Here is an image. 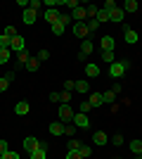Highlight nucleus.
<instances>
[{
  "label": "nucleus",
  "mask_w": 142,
  "mask_h": 159,
  "mask_svg": "<svg viewBox=\"0 0 142 159\" xmlns=\"http://www.w3.org/2000/svg\"><path fill=\"white\" fill-rule=\"evenodd\" d=\"M128 66H130V62H128V60L114 62V64H109V76H111V79H121L123 74L128 71Z\"/></svg>",
  "instance_id": "f257e3e1"
},
{
  "label": "nucleus",
  "mask_w": 142,
  "mask_h": 159,
  "mask_svg": "<svg viewBox=\"0 0 142 159\" xmlns=\"http://www.w3.org/2000/svg\"><path fill=\"white\" fill-rule=\"evenodd\" d=\"M74 107L71 105H59V109H57V116H59V121H64V124H67V121H71L74 119Z\"/></svg>",
  "instance_id": "f03ea898"
},
{
  "label": "nucleus",
  "mask_w": 142,
  "mask_h": 159,
  "mask_svg": "<svg viewBox=\"0 0 142 159\" xmlns=\"http://www.w3.org/2000/svg\"><path fill=\"white\" fill-rule=\"evenodd\" d=\"M74 36H76V38H81V40H85V38L90 36L88 26H85V21H76V24H74Z\"/></svg>",
  "instance_id": "7ed1b4c3"
},
{
  "label": "nucleus",
  "mask_w": 142,
  "mask_h": 159,
  "mask_svg": "<svg viewBox=\"0 0 142 159\" xmlns=\"http://www.w3.org/2000/svg\"><path fill=\"white\" fill-rule=\"evenodd\" d=\"M10 50H12V52H24V50H26V40H24V36H14L12 43H10Z\"/></svg>",
  "instance_id": "20e7f679"
},
{
  "label": "nucleus",
  "mask_w": 142,
  "mask_h": 159,
  "mask_svg": "<svg viewBox=\"0 0 142 159\" xmlns=\"http://www.w3.org/2000/svg\"><path fill=\"white\" fill-rule=\"evenodd\" d=\"M71 121H74V126H76V128H88V126H90V119H88V114H81V112H76V114H74V119H71Z\"/></svg>",
  "instance_id": "39448f33"
},
{
  "label": "nucleus",
  "mask_w": 142,
  "mask_h": 159,
  "mask_svg": "<svg viewBox=\"0 0 142 159\" xmlns=\"http://www.w3.org/2000/svg\"><path fill=\"white\" fill-rule=\"evenodd\" d=\"M21 19H24V24L33 26L36 19H38V12H36V10H31V7H26V10H24V14H21Z\"/></svg>",
  "instance_id": "423d86ee"
},
{
  "label": "nucleus",
  "mask_w": 142,
  "mask_h": 159,
  "mask_svg": "<svg viewBox=\"0 0 142 159\" xmlns=\"http://www.w3.org/2000/svg\"><path fill=\"white\" fill-rule=\"evenodd\" d=\"M38 143H41L38 138L28 135V138H24V143H21V145H24V150H26V152L31 154V152H36V150H38Z\"/></svg>",
  "instance_id": "0eeeda50"
},
{
  "label": "nucleus",
  "mask_w": 142,
  "mask_h": 159,
  "mask_svg": "<svg viewBox=\"0 0 142 159\" xmlns=\"http://www.w3.org/2000/svg\"><path fill=\"white\" fill-rule=\"evenodd\" d=\"M93 143L102 147V145H107V143H109V135H107L104 131H95V133H93Z\"/></svg>",
  "instance_id": "6e6552de"
},
{
  "label": "nucleus",
  "mask_w": 142,
  "mask_h": 159,
  "mask_svg": "<svg viewBox=\"0 0 142 159\" xmlns=\"http://www.w3.org/2000/svg\"><path fill=\"white\" fill-rule=\"evenodd\" d=\"M45 21L50 26H54V24L59 21V10H45Z\"/></svg>",
  "instance_id": "1a4fd4ad"
},
{
  "label": "nucleus",
  "mask_w": 142,
  "mask_h": 159,
  "mask_svg": "<svg viewBox=\"0 0 142 159\" xmlns=\"http://www.w3.org/2000/svg\"><path fill=\"white\" fill-rule=\"evenodd\" d=\"M28 109H31V105H28L26 100H24V102H17V105H14V114H17V116H26V114H28Z\"/></svg>",
  "instance_id": "9d476101"
},
{
  "label": "nucleus",
  "mask_w": 142,
  "mask_h": 159,
  "mask_svg": "<svg viewBox=\"0 0 142 159\" xmlns=\"http://www.w3.org/2000/svg\"><path fill=\"white\" fill-rule=\"evenodd\" d=\"M123 17H126V12H123V7H114L111 12H109V21H123Z\"/></svg>",
  "instance_id": "9b49d317"
},
{
  "label": "nucleus",
  "mask_w": 142,
  "mask_h": 159,
  "mask_svg": "<svg viewBox=\"0 0 142 159\" xmlns=\"http://www.w3.org/2000/svg\"><path fill=\"white\" fill-rule=\"evenodd\" d=\"M100 45H102V50H109V52H114V45H116V40L111 38V36H102Z\"/></svg>",
  "instance_id": "f8f14e48"
},
{
  "label": "nucleus",
  "mask_w": 142,
  "mask_h": 159,
  "mask_svg": "<svg viewBox=\"0 0 142 159\" xmlns=\"http://www.w3.org/2000/svg\"><path fill=\"white\" fill-rule=\"evenodd\" d=\"M71 19H74V21H85V19H88V14H85V7H76L74 12H71Z\"/></svg>",
  "instance_id": "ddd939ff"
},
{
  "label": "nucleus",
  "mask_w": 142,
  "mask_h": 159,
  "mask_svg": "<svg viewBox=\"0 0 142 159\" xmlns=\"http://www.w3.org/2000/svg\"><path fill=\"white\" fill-rule=\"evenodd\" d=\"M50 133L52 135H64V121H52L50 124Z\"/></svg>",
  "instance_id": "4468645a"
},
{
  "label": "nucleus",
  "mask_w": 142,
  "mask_h": 159,
  "mask_svg": "<svg viewBox=\"0 0 142 159\" xmlns=\"http://www.w3.org/2000/svg\"><path fill=\"white\" fill-rule=\"evenodd\" d=\"M85 76H88V79H97V76H100V66L97 64H85Z\"/></svg>",
  "instance_id": "2eb2a0df"
},
{
  "label": "nucleus",
  "mask_w": 142,
  "mask_h": 159,
  "mask_svg": "<svg viewBox=\"0 0 142 159\" xmlns=\"http://www.w3.org/2000/svg\"><path fill=\"white\" fill-rule=\"evenodd\" d=\"M123 38H126V43H130V45H135L140 36H137V33L133 31V29H126V33H123Z\"/></svg>",
  "instance_id": "dca6fc26"
},
{
  "label": "nucleus",
  "mask_w": 142,
  "mask_h": 159,
  "mask_svg": "<svg viewBox=\"0 0 142 159\" xmlns=\"http://www.w3.org/2000/svg\"><path fill=\"white\" fill-rule=\"evenodd\" d=\"M74 90H76V93H88V90H90V83L85 79H81V81H76Z\"/></svg>",
  "instance_id": "f3484780"
},
{
  "label": "nucleus",
  "mask_w": 142,
  "mask_h": 159,
  "mask_svg": "<svg viewBox=\"0 0 142 159\" xmlns=\"http://www.w3.org/2000/svg\"><path fill=\"white\" fill-rule=\"evenodd\" d=\"M137 10H140V2H137V0H126L123 12H137Z\"/></svg>",
  "instance_id": "a211bd4d"
},
{
  "label": "nucleus",
  "mask_w": 142,
  "mask_h": 159,
  "mask_svg": "<svg viewBox=\"0 0 142 159\" xmlns=\"http://www.w3.org/2000/svg\"><path fill=\"white\" fill-rule=\"evenodd\" d=\"M67 147H69V152H78V150L83 147V143H81V140H76V138H69Z\"/></svg>",
  "instance_id": "6ab92c4d"
},
{
  "label": "nucleus",
  "mask_w": 142,
  "mask_h": 159,
  "mask_svg": "<svg viewBox=\"0 0 142 159\" xmlns=\"http://www.w3.org/2000/svg\"><path fill=\"white\" fill-rule=\"evenodd\" d=\"M28 60H31V55H28L26 50H24V52H17V64H14V71H17V66H19V64H26Z\"/></svg>",
  "instance_id": "aec40b11"
},
{
  "label": "nucleus",
  "mask_w": 142,
  "mask_h": 159,
  "mask_svg": "<svg viewBox=\"0 0 142 159\" xmlns=\"http://www.w3.org/2000/svg\"><path fill=\"white\" fill-rule=\"evenodd\" d=\"M93 40H90V38H85V40H81V52L83 55H90V52H93Z\"/></svg>",
  "instance_id": "412c9836"
},
{
  "label": "nucleus",
  "mask_w": 142,
  "mask_h": 159,
  "mask_svg": "<svg viewBox=\"0 0 142 159\" xmlns=\"http://www.w3.org/2000/svg\"><path fill=\"white\" fill-rule=\"evenodd\" d=\"M130 152L140 157L142 154V140H130Z\"/></svg>",
  "instance_id": "4be33fe9"
},
{
  "label": "nucleus",
  "mask_w": 142,
  "mask_h": 159,
  "mask_svg": "<svg viewBox=\"0 0 142 159\" xmlns=\"http://www.w3.org/2000/svg\"><path fill=\"white\" fill-rule=\"evenodd\" d=\"M26 71H38V66H41V62H38V57H31V60L26 62Z\"/></svg>",
  "instance_id": "5701e85b"
},
{
  "label": "nucleus",
  "mask_w": 142,
  "mask_h": 159,
  "mask_svg": "<svg viewBox=\"0 0 142 159\" xmlns=\"http://www.w3.org/2000/svg\"><path fill=\"white\" fill-rule=\"evenodd\" d=\"M104 105L102 102V93H90V107H100Z\"/></svg>",
  "instance_id": "b1692460"
},
{
  "label": "nucleus",
  "mask_w": 142,
  "mask_h": 159,
  "mask_svg": "<svg viewBox=\"0 0 142 159\" xmlns=\"http://www.w3.org/2000/svg\"><path fill=\"white\" fill-rule=\"evenodd\" d=\"M102 62H104V64H114V62H116L114 52H109V50H102Z\"/></svg>",
  "instance_id": "393cba45"
},
{
  "label": "nucleus",
  "mask_w": 142,
  "mask_h": 159,
  "mask_svg": "<svg viewBox=\"0 0 142 159\" xmlns=\"http://www.w3.org/2000/svg\"><path fill=\"white\" fill-rule=\"evenodd\" d=\"M95 19L100 21V24H104V21H109V12L104 10V7H100V10H97V17H95Z\"/></svg>",
  "instance_id": "a878e982"
},
{
  "label": "nucleus",
  "mask_w": 142,
  "mask_h": 159,
  "mask_svg": "<svg viewBox=\"0 0 142 159\" xmlns=\"http://www.w3.org/2000/svg\"><path fill=\"white\" fill-rule=\"evenodd\" d=\"M74 133H76V126L71 121H67V124H64V135H67V138H74Z\"/></svg>",
  "instance_id": "bb28decb"
},
{
  "label": "nucleus",
  "mask_w": 142,
  "mask_h": 159,
  "mask_svg": "<svg viewBox=\"0 0 142 159\" xmlns=\"http://www.w3.org/2000/svg\"><path fill=\"white\" fill-rule=\"evenodd\" d=\"M10 57H12V50H2V48H0V64H7Z\"/></svg>",
  "instance_id": "cd10ccee"
},
{
  "label": "nucleus",
  "mask_w": 142,
  "mask_h": 159,
  "mask_svg": "<svg viewBox=\"0 0 142 159\" xmlns=\"http://www.w3.org/2000/svg\"><path fill=\"white\" fill-rule=\"evenodd\" d=\"M114 100H116L114 90H104V93H102V102H114Z\"/></svg>",
  "instance_id": "c85d7f7f"
},
{
  "label": "nucleus",
  "mask_w": 142,
  "mask_h": 159,
  "mask_svg": "<svg viewBox=\"0 0 142 159\" xmlns=\"http://www.w3.org/2000/svg\"><path fill=\"white\" fill-rule=\"evenodd\" d=\"M10 43H12V38H7L5 33H0V48H2V50H10Z\"/></svg>",
  "instance_id": "c756f323"
},
{
  "label": "nucleus",
  "mask_w": 142,
  "mask_h": 159,
  "mask_svg": "<svg viewBox=\"0 0 142 159\" xmlns=\"http://www.w3.org/2000/svg\"><path fill=\"white\" fill-rule=\"evenodd\" d=\"M109 140H111V145H116V147H121V145H123V135H121V133H116V135H111Z\"/></svg>",
  "instance_id": "7c9ffc66"
},
{
  "label": "nucleus",
  "mask_w": 142,
  "mask_h": 159,
  "mask_svg": "<svg viewBox=\"0 0 142 159\" xmlns=\"http://www.w3.org/2000/svg\"><path fill=\"white\" fill-rule=\"evenodd\" d=\"M97 10H100V7H95V5L85 7V14H88V19H95V17H97Z\"/></svg>",
  "instance_id": "2f4dec72"
},
{
  "label": "nucleus",
  "mask_w": 142,
  "mask_h": 159,
  "mask_svg": "<svg viewBox=\"0 0 142 159\" xmlns=\"http://www.w3.org/2000/svg\"><path fill=\"white\" fill-rule=\"evenodd\" d=\"M2 33H5L7 38H14V36H19V33H17V29H14V26H5V29H2Z\"/></svg>",
  "instance_id": "473e14b6"
},
{
  "label": "nucleus",
  "mask_w": 142,
  "mask_h": 159,
  "mask_svg": "<svg viewBox=\"0 0 142 159\" xmlns=\"http://www.w3.org/2000/svg\"><path fill=\"white\" fill-rule=\"evenodd\" d=\"M85 26H88V31H90V33H93V31H95V29L100 26V21H97V19H88V21H85Z\"/></svg>",
  "instance_id": "72a5a7b5"
},
{
  "label": "nucleus",
  "mask_w": 142,
  "mask_h": 159,
  "mask_svg": "<svg viewBox=\"0 0 142 159\" xmlns=\"http://www.w3.org/2000/svg\"><path fill=\"white\" fill-rule=\"evenodd\" d=\"M78 154H81V159H88V157H90L93 152H90V147H88V145H83L81 150H78Z\"/></svg>",
  "instance_id": "f704fd0d"
},
{
  "label": "nucleus",
  "mask_w": 142,
  "mask_h": 159,
  "mask_svg": "<svg viewBox=\"0 0 142 159\" xmlns=\"http://www.w3.org/2000/svg\"><path fill=\"white\" fill-rule=\"evenodd\" d=\"M59 98H62V105H69V102H71V93H69V90L59 93Z\"/></svg>",
  "instance_id": "c9c22d12"
},
{
  "label": "nucleus",
  "mask_w": 142,
  "mask_h": 159,
  "mask_svg": "<svg viewBox=\"0 0 142 159\" xmlns=\"http://www.w3.org/2000/svg\"><path fill=\"white\" fill-rule=\"evenodd\" d=\"M36 57H38V62H47V60H50V52H47V50H41Z\"/></svg>",
  "instance_id": "e433bc0d"
},
{
  "label": "nucleus",
  "mask_w": 142,
  "mask_h": 159,
  "mask_svg": "<svg viewBox=\"0 0 142 159\" xmlns=\"http://www.w3.org/2000/svg\"><path fill=\"white\" fill-rule=\"evenodd\" d=\"M2 159H19V152H14V150H10V152H5V154H0Z\"/></svg>",
  "instance_id": "4c0bfd02"
},
{
  "label": "nucleus",
  "mask_w": 142,
  "mask_h": 159,
  "mask_svg": "<svg viewBox=\"0 0 142 159\" xmlns=\"http://www.w3.org/2000/svg\"><path fill=\"white\" fill-rule=\"evenodd\" d=\"M57 5H59L57 0H45V2H43V7H47V10H57Z\"/></svg>",
  "instance_id": "58836bf2"
},
{
  "label": "nucleus",
  "mask_w": 142,
  "mask_h": 159,
  "mask_svg": "<svg viewBox=\"0 0 142 159\" xmlns=\"http://www.w3.org/2000/svg\"><path fill=\"white\" fill-rule=\"evenodd\" d=\"M59 24H62V26L71 24V14H59Z\"/></svg>",
  "instance_id": "ea45409f"
},
{
  "label": "nucleus",
  "mask_w": 142,
  "mask_h": 159,
  "mask_svg": "<svg viewBox=\"0 0 142 159\" xmlns=\"http://www.w3.org/2000/svg\"><path fill=\"white\" fill-rule=\"evenodd\" d=\"M90 109H93V107H90V102H81V107H78V112H81V114H88Z\"/></svg>",
  "instance_id": "a19ab883"
},
{
  "label": "nucleus",
  "mask_w": 142,
  "mask_h": 159,
  "mask_svg": "<svg viewBox=\"0 0 142 159\" xmlns=\"http://www.w3.org/2000/svg\"><path fill=\"white\" fill-rule=\"evenodd\" d=\"M52 33H54V36H62V33H64V26H62L59 21H57V24L52 26Z\"/></svg>",
  "instance_id": "79ce46f5"
},
{
  "label": "nucleus",
  "mask_w": 142,
  "mask_h": 159,
  "mask_svg": "<svg viewBox=\"0 0 142 159\" xmlns=\"http://www.w3.org/2000/svg\"><path fill=\"white\" fill-rule=\"evenodd\" d=\"M7 86H10V81H7L5 76H0V93H5V90H7Z\"/></svg>",
  "instance_id": "37998d69"
},
{
  "label": "nucleus",
  "mask_w": 142,
  "mask_h": 159,
  "mask_svg": "<svg viewBox=\"0 0 142 159\" xmlns=\"http://www.w3.org/2000/svg\"><path fill=\"white\" fill-rule=\"evenodd\" d=\"M47 152H43V150H36V152H31V159H45Z\"/></svg>",
  "instance_id": "c03bdc74"
},
{
  "label": "nucleus",
  "mask_w": 142,
  "mask_h": 159,
  "mask_svg": "<svg viewBox=\"0 0 142 159\" xmlns=\"http://www.w3.org/2000/svg\"><path fill=\"white\" fill-rule=\"evenodd\" d=\"M10 152V145H7V140H0V154Z\"/></svg>",
  "instance_id": "a18cd8bd"
},
{
  "label": "nucleus",
  "mask_w": 142,
  "mask_h": 159,
  "mask_svg": "<svg viewBox=\"0 0 142 159\" xmlns=\"http://www.w3.org/2000/svg\"><path fill=\"white\" fill-rule=\"evenodd\" d=\"M102 7H104L107 12H111V10H114V7H116V2H114V0H107V2H104V5H102Z\"/></svg>",
  "instance_id": "49530a36"
},
{
  "label": "nucleus",
  "mask_w": 142,
  "mask_h": 159,
  "mask_svg": "<svg viewBox=\"0 0 142 159\" xmlns=\"http://www.w3.org/2000/svg\"><path fill=\"white\" fill-rule=\"evenodd\" d=\"M38 150L47 152V150H50V143H47V140H41V143H38Z\"/></svg>",
  "instance_id": "de8ad7c7"
},
{
  "label": "nucleus",
  "mask_w": 142,
  "mask_h": 159,
  "mask_svg": "<svg viewBox=\"0 0 142 159\" xmlns=\"http://www.w3.org/2000/svg\"><path fill=\"white\" fill-rule=\"evenodd\" d=\"M67 7H71V12H74L76 7H81V5H78V0H67Z\"/></svg>",
  "instance_id": "09e8293b"
},
{
  "label": "nucleus",
  "mask_w": 142,
  "mask_h": 159,
  "mask_svg": "<svg viewBox=\"0 0 142 159\" xmlns=\"http://www.w3.org/2000/svg\"><path fill=\"white\" fill-rule=\"evenodd\" d=\"M50 102H62L59 93H54V90H52V93H50Z\"/></svg>",
  "instance_id": "8fccbe9b"
},
{
  "label": "nucleus",
  "mask_w": 142,
  "mask_h": 159,
  "mask_svg": "<svg viewBox=\"0 0 142 159\" xmlns=\"http://www.w3.org/2000/svg\"><path fill=\"white\" fill-rule=\"evenodd\" d=\"M74 86H76V81H67V83H64V90H69V93H71V90H74Z\"/></svg>",
  "instance_id": "3c124183"
},
{
  "label": "nucleus",
  "mask_w": 142,
  "mask_h": 159,
  "mask_svg": "<svg viewBox=\"0 0 142 159\" xmlns=\"http://www.w3.org/2000/svg\"><path fill=\"white\" fill-rule=\"evenodd\" d=\"M76 60H78V62H85V60H88V55H83L81 50H78V52H76Z\"/></svg>",
  "instance_id": "603ef678"
},
{
  "label": "nucleus",
  "mask_w": 142,
  "mask_h": 159,
  "mask_svg": "<svg viewBox=\"0 0 142 159\" xmlns=\"http://www.w3.org/2000/svg\"><path fill=\"white\" fill-rule=\"evenodd\" d=\"M14 76H17V71H14V69H12V71H7V74H5V79H7V81H14Z\"/></svg>",
  "instance_id": "864d4df0"
},
{
  "label": "nucleus",
  "mask_w": 142,
  "mask_h": 159,
  "mask_svg": "<svg viewBox=\"0 0 142 159\" xmlns=\"http://www.w3.org/2000/svg\"><path fill=\"white\" fill-rule=\"evenodd\" d=\"M67 159H81V154L78 152H67Z\"/></svg>",
  "instance_id": "5fc2aeb1"
},
{
  "label": "nucleus",
  "mask_w": 142,
  "mask_h": 159,
  "mask_svg": "<svg viewBox=\"0 0 142 159\" xmlns=\"http://www.w3.org/2000/svg\"><path fill=\"white\" fill-rule=\"evenodd\" d=\"M17 5H19V7H24V10H26V7H28V0H17Z\"/></svg>",
  "instance_id": "6e6d98bb"
},
{
  "label": "nucleus",
  "mask_w": 142,
  "mask_h": 159,
  "mask_svg": "<svg viewBox=\"0 0 142 159\" xmlns=\"http://www.w3.org/2000/svg\"><path fill=\"white\" fill-rule=\"evenodd\" d=\"M137 159H142V157H137Z\"/></svg>",
  "instance_id": "4d7b16f0"
}]
</instances>
